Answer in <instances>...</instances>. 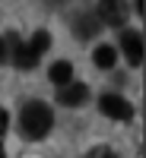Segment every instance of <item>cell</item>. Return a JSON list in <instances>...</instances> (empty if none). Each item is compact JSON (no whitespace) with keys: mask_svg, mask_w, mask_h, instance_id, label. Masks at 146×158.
Segmentation results:
<instances>
[{"mask_svg":"<svg viewBox=\"0 0 146 158\" xmlns=\"http://www.w3.org/2000/svg\"><path fill=\"white\" fill-rule=\"evenodd\" d=\"M99 25H102V22L95 19V13H79V16L73 19V32L86 41V38H92V35L99 32Z\"/></svg>","mask_w":146,"mask_h":158,"instance_id":"obj_6","label":"cell"},{"mask_svg":"<svg viewBox=\"0 0 146 158\" xmlns=\"http://www.w3.org/2000/svg\"><path fill=\"white\" fill-rule=\"evenodd\" d=\"M99 108H102L105 117H111V120H130V117H134L130 101L121 98V95H102L99 98Z\"/></svg>","mask_w":146,"mask_h":158,"instance_id":"obj_3","label":"cell"},{"mask_svg":"<svg viewBox=\"0 0 146 158\" xmlns=\"http://www.w3.org/2000/svg\"><path fill=\"white\" fill-rule=\"evenodd\" d=\"M7 127H10V117H7L3 108H0V133H7Z\"/></svg>","mask_w":146,"mask_h":158,"instance_id":"obj_12","label":"cell"},{"mask_svg":"<svg viewBox=\"0 0 146 158\" xmlns=\"http://www.w3.org/2000/svg\"><path fill=\"white\" fill-rule=\"evenodd\" d=\"M86 158H117V155H114V149H108V146H95V149H89Z\"/></svg>","mask_w":146,"mask_h":158,"instance_id":"obj_11","label":"cell"},{"mask_svg":"<svg viewBox=\"0 0 146 158\" xmlns=\"http://www.w3.org/2000/svg\"><path fill=\"white\" fill-rule=\"evenodd\" d=\"M51 82H54L57 89H60V85H67V82H73V63L57 60L54 67H51Z\"/></svg>","mask_w":146,"mask_h":158,"instance_id":"obj_9","label":"cell"},{"mask_svg":"<svg viewBox=\"0 0 146 158\" xmlns=\"http://www.w3.org/2000/svg\"><path fill=\"white\" fill-rule=\"evenodd\" d=\"M29 48L35 51V54H38V57H42V54H45V51L51 48V35H48L45 29H38V32L32 35V44H29Z\"/></svg>","mask_w":146,"mask_h":158,"instance_id":"obj_10","label":"cell"},{"mask_svg":"<svg viewBox=\"0 0 146 158\" xmlns=\"http://www.w3.org/2000/svg\"><path fill=\"white\" fill-rule=\"evenodd\" d=\"M54 127V114L45 101H29L25 108L19 111V130L25 139H45Z\"/></svg>","mask_w":146,"mask_h":158,"instance_id":"obj_1","label":"cell"},{"mask_svg":"<svg viewBox=\"0 0 146 158\" xmlns=\"http://www.w3.org/2000/svg\"><path fill=\"white\" fill-rule=\"evenodd\" d=\"M86 98H89V89L83 82H67V85L57 89V101L67 104V108H76V104H83Z\"/></svg>","mask_w":146,"mask_h":158,"instance_id":"obj_5","label":"cell"},{"mask_svg":"<svg viewBox=\"0 0 146 158\" xmlns=\"http://www.w3.org/2000/svg\"><path fill=\"white\" fill-rule=\"evenodd\" d=\"M121 51H124L130 67H140L143 63V35L134 32V29H124L121 32Z\"/></svg>","mask_w":146,"mask_h":158,"instance_id":"obj_4","label":"cell"},{"mask_svg":"<svg viewBox=\"0 0 146 158\" xmlns=\"http://www.w3.org/2000/svg\"><path fill=\"white\" fill-rule=\"evenodd\" d=\"M92 63H95L99 70H111L114 63H117V51L111 44H99L95 51H92Z\"/></svg>","mask_w":146,"mask_h":158,"instance_id":"obj_8","label":"cell"},{"mask_svg":"<svg viewBox=\"0 0 146 158\" xmlns=\"http://www.w3.org/2000/svg\"><path fill=\"white\" fill-rule=\"evenodd\" d=\"M51 3H64V0H51Z\"/></svg>","mask_w":146,"mask_h":158,"instance_id":"obj_14","label":"cell"},{"mask_svg":"<svg viewBox=\"0 0 146 158\" xmlns=\"http://www.w3.org/2000/svg\"><path fill=\"white\" fill-rule=\"evenodd\" d=\"M92 13H95L99 22L114 25V29H121V25L127 22V3H124V0H99Z\"/></svg>","mask_w":146,"mask_h":158,"instance_id":"obj_2","label":"cell"},{"mask_svg":"<svg viewBox=\"0 0 146 158\" xmlns=\"http://www.w3.org/2000/svg\"><path fill=\"white\" fill-rule=\"evenodd\" d=\"M13 63H16L19 70H35L38 67V54H35L29 44H19L16 41V48H13Z\"/></svg>","mask_w":146,"mask_h":158,"instance_id":"obj_7","label":"cell"},{"mask_svg":"<svg viewBox=\"0 0 146 158\" xmlns=\"http://www.w3.org/2000/svg\"><path fill=\"white\" fill-rule=\"evenodd\" d=\"M3 60H7V41L0 38V63H3Z\"/></svg>","mask_w":146,"mask_h":158,"instance_id":"obj_13","label":"cell"}]
</instances>
